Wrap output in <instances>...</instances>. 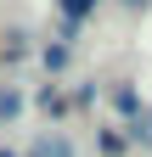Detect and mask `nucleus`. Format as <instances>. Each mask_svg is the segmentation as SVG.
Masks as SVG:
<instances>
[{"mask_svg": "<svg viewBox=\"0 0 152 157\" xmlns=\"http://www.w3.org/2000/svg\"><path fill=\"white\" fill-rule=\"evenodd\" d=\"M62 11L73 17V23H79V17H85V11H96V0H62Z\"/></svg>", "mask_w": 152, "mask_h": 157, "instance_id": "nucleus-1", "label": "nucleus"}]
</instances>
